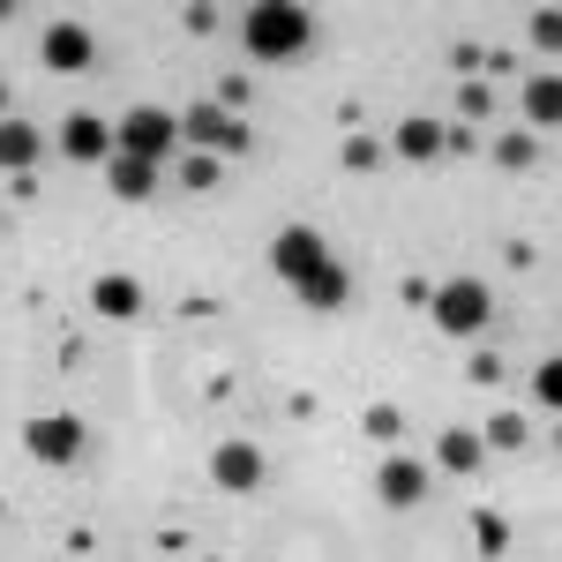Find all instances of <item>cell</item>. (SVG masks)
Masks as SVG:
<instances>
[{
	"label": "cell",
	"instance_id": "cell-1",
	"mask_svg": "<svg viewBox=\"0 0 562 562\" xmlns=\"http://www.w3.org/2000/svg\"><path fill=\"white\" fill-rule=\"evenodd\" d=\"M307 38H315V15L293 8V0H256V8H240V45H248L256 60H301Z\"/></svg>",
	"mask_w": 562,
	"mask_h": 562
},
{
	"label": "cell",
	"instance_id": "cell-2",
	"mask_svg": "<svg viewBox=\"0 0 562 562\" xmlns=\"http://www.w3.org/2000/svg\"><path fill=\"white\" fill-rule=\"evenodd\" d=\"M428 315L442 338H480L487 330V315H495V293L480 285V278H442L428 293Z\"/></svg>",
	"mask_w": 562,
	"mask_h": 562
},
{
	"label": "cell",
	"instance_id": "cell-3",
	"mask_svg": "<svg viewBox=\"0 0 562 562\" xmlns=\"http://www.w3.org/2000/svg\"><path fill=\"white\" fill-rule=\"evenodd\" d=\"M113 150H121V158H143V166H166V158L180 150V113H166V105H135V113H121Z\"/></svg>",
	"mask_w": 562,
	"mask_h": 562
},
{
	"label": "cell",
	"instance_id": "cell-4",
	"mask_svg": "<svg viewBox=\"0 0 562 562\" xmlns=\"http://www.w3.org/2000/svg\"><path fill=\"white\" fill-rule=\"evenodd\" d=\"M248 143H256V135H248V121H240V113H217L211 98L180 113V150H211V158H240Z\"/></svg>",
	"mask_w": 562,
	"mask_h": 562
},
{
	"label": "cell",
	"instance_id": "cell-5",
	"mask_svg": "<svg viewBox=\"0 0 562 562\" xmlns=\"http://www.w3.org/2000/svg\"><path fill=\"white\" fill-rule=\"evenodd\" d=\"M23 450H31L38 465H76V458H83V420H76V413H31V420H23Z\"/></svg>",
	"mask_w": 562,
	"mask_h": 562
},
{
	"label": "cell",
	"instance_id": "cell-6",
	"mask_svg": "<svg viewBox=\"0 0 562 562\" xmlns=\"http://www.w3.org/2000/svg\"><path fill=\"white\" fill-rule=\"evenodd\" d=\"M315 262H330V240H323L315 225H278V240H270V270H278L285 285H301Z\"/></svg>",
	"mask_w": 562,
	"mask_h": 562
},
{
	"label": "cell",
	"instance_id": "cell-7",
	"mask_svg": "<svg viewBox=\"0 0 562 562\" xmlns=\"http://www.w3.org/2000/svg\"><path fill=\"white\" fill-rule=\"evenodd\" d=\"M38 53H45L53 76H83L90 60H98V38H90V23H45Z\"/></svg>",
	"mask_w": 562,
	"mask_h": 562
},
{
	"label": "cell",
	"instance_id": "cell-8",
	"mask_svg": "<svg viewBox=\"0 0 562 562\" xmlns=\"http://www.w3.org/2000/svg\"><path fill=\"white\" fill-rule=\"evenodd\" d=\"M375 495H383L390 510H420V503H428V465H420V458H405V450H397V458H383Z\"/></svg>",
	"mask_w": 562,
	"mask_h": 562
},
{
	"label": "cell",
	"instance_id": "cell-9",
	"mask_svg": "<svg viewBox=\"0 0 562 562\" xmlns=\"http://www.w3.org/2000/svg\"><path fill=\"white\" fill-rule=\"evenodd\" d=\"M60 158H76V166H105V158H113V121H98V113H68V121H60Z\"/></svg>",
	"mask_w": 562,
	"mask_h": 562
},
{
	"label": "cell",
	"instance_id": "cell-10",
	"mask_svg": "<svg viewBox=\"0 0 562 562\" xmlns=\"http://www.w3.org/2000/svg\"><path fill=\"white\" fill-rule=\"evenodd\" d=\"M90 315H98V323H135V315H143V285H135L128 270L90 278Z\"/></svg>",
	"mask_w": 562,
	"mask_h": 562
},
{
	"label": "cell",
	"instance_id": "cell-11",
	"mask_svg": "<svg viewBox=\"0 0 562 562\" xmlns=\"http://www.w3.org/2000/svg\"><path fill=\"white\" fill-rule=\"evenodd\" d=\"M211 480L225 487V495L262 487V450H256V442H217V450H211Z\"/></svg>",
	"mask_w": 562,
	"mask_h": 562
},
{
	"label": "cell",
	"instance_id": "cell-12",
	"mask_svg": "<svg viewBox=\"0 0 562 562\" xmlns=\"http://www.w3.org/2000/svg\"><path fill=\"white\" fill-rule=\"evenodd\" d=\"M293 293H301V307L330 315V307H346V301H352V270H346V262H315V270H307Z\"/></svg>",
	"mask_w": 562,
	"mask_h": 562
},
{
	"label": "cell",
	"instance_id": "cell-13",
	"mask_svg": "<svg viewBox=\"0 0 562 562\" xmlns=\"http://www.w3.org/2000/svg\"><path fill=\"white\" fill-rule=\"evenodd\" d=\"M38 150H45V135L31 128V121H15V113L0 121V173H31Z\"/></svg>",
	"mask_w": 562,
	"mask_h": 562
},
{
	"label": "cell",
	"instance_id": "cell-14",
	"mask_svg": "<svg viewBox=\"0 0 562 562\" xmlns=\"http://www.w3.org/2000/svg\"><path fill=\"white\" fill-rule=\"evenodd\" d=\"M390 150H397V158H413V166H428V158H442V128H435L428 113H413V121H397Z\"/></svg>",
	"mask_w": 562,
	"mask_h": 562
},
{
	"label": "cell",
	"instance_id": "cell-15",
	"mask_svg": "<svg viewBox=\"0 0 562 562\" xmlns=\"http://www.w3.org/2000/svg\"><path fill=\"white\" fill-rule=\"evenodd\" d=\"M105 180H113V195L121 203H150V188H158V166H143V158H105Z\"/></svg>",
	"mask_w": 562,
	"mask_h": 562
},
{
	"label": "cell",
	"instance_id": "cell-16",
	"mask_svg": "<svg viewBox=\"0 0 562 562\" xmlns=\"http://www.w3.org/2000/svg\"><path fill=\"white\" fill-rule=\"evenodd\" d=\"M480 458H487V450H480L473 428H442L435 435V465H442V473H480Z\"/></svg>",
	"mask_w": 562,
	"mask_h": 562
},
{
	"label": "cell",
	"instance_id": "cell-17",
	"mask_svg": "<svg viewBox=\"0 0 562 562\" xmlns=\"http://www.w3.org/2000/svg\"><path fill=\"white\" fill-rule=\"evenodd\" d=\"M525 121L532 128H555L562 121V76H532L525 83Z\"/></svg>",
	"mask_w": 562,
	"mask_h": 562
},
{
	"label": "cell",
	"instance_id": "cell-18",
	"mask_svg": "<svg viewBox=\"0 0 562 562\" xmlns=\"http://www.w3.org/2000/svg\"><path fill=\"white\" fill-rule=\"evenodd\" d=\"M532 428H525V413H495L487 428H480V450H525Z\"/></svg>",
	"mask_w": 562,
	"mask_h": 562
},
{
	"label": "cell",
	"instance_id": "cell-19",
	"mask_svg": "<svg viewBox=\"0 0 562 562\" xmlns=\"http://www.w3.org/2000/svg\"><path fill=\"white\" fill-rule=\"evenodd\" d=\"M473 540H480V555H503V548H510V518L480 503V510H473Z\"/></svg>",
	"mask_w": 562,
	"mask_h": 562
},
{
	"label": "cell",
	"instance_id": "cell-20",
	"mask_svg": "<svg viewBox=\"0 0 562 562\" xmlns=\"http://www.w3.org/2000/svg\"><path fill=\"white\" fill-rule=\"evenodd\" d=\"M338 166H346V173H375V166H383V143H375V135H346V143H338Z\"/></svg>",
	"mask_w": 562,
	"mask_h": 562
},
{
	"label": "cell",
	"instance_id": "cell-21",
	"mask_svg": "<svg viewBox=\"0 0 562 562\" xmlns=\"http://www.w3.org/2000/svg\"><path fill=\"white\" fill-rule=\"evenodd\" d=\"M532 158H540V135H495V166H510V173H525V166H532Z\"/></svg>",
	"mask_w": 562,
	"mask_h": 562
},
{
	"label": "cell",
	"instance_id": "cell-22",
	"mask_svg": "<svg viewBox=\"0 0 562 562\" xmlns=\"http://www.w3.org/2000/svg\"><path fill=\"white\" fill-rule=\"evenodd\" d=\"M180 188H195V195H211V188H217V158H211V150H180Z\"/></svg>",
	"mask_w": 562,
	"mask_h": 562
},
{
	"label": "cell",
	"instance_id": "cell-23",
	"mask_svg": "<svg viewBox=\"0 0 562 562\" xmlns=\"http://www.w3.org/2000/svg\"><path fill=\"white\" fill-rule=\"evenodd\" d=\"M360 428L375 435V442H397V435H405V413H397V405H368V413H360Z\"/></svg>",
	"mask_w": 562,
	"mask_h": 562
},
{
	"label": "cell",
	"instance_id": "cell-24",
	"mask_svg": "<svg viewBox=\"0 0 562 562\" xmlns=\"http://www.w3.org/2000/svg\"><path fill=\"white\" fill-rule=\"evenodd\" d=\"M458 113H465V128L487 121V113H495V90H487V83H458Z\"/></svg>",
	"mask_w": 562,
	"mask_h": 562
},
{
	"label": "cell",
	"instance_id": "cell-25",
	"mask_svg": "<svg viewBox=\"0 0 562 562\" xmlns=\"http://www.w3.org/2000/svg\"><path fill=\"white\" fill-rule=\"evenodd\" d=\"M532 45H540V53L562 45V8H532Z\"/></svg>",
	"mask_w": 562,
	"mask_h": 562
},
{
	"label": "cell",
	"instance_id": "cell-26",
	"mask_svg": "<svg viewBox=\"0 0 562 562\" xmlns=\"http://www.w3.org/2000/svg\"><path fill=\"white\" fill-rule=\"evenodd\" d=\"M180 23H188V38H211V31L225 23V15H217L211 0H188V8H180Z\"/></svg>",
	"mask_w": 562,
	"mask_h": 562
},
{
	"label": "cell",
	"instance_id": "cell-27",
	"mask_svg": "<svg viewBox=\"0 0 562 562\" xmlns=\"http://www.w3.org/2000/svg\"><path fill=\"white\" fill-rule=\"evenodd\" d=\"M442 150H450V158H473V150H480V128L450 121V128H442Z\"/></svg>",
	"mask_w": 562,
	"mask_h": 562
},
{
	"label": "cell",
	"instance_id": "cell-28",
	"mask_svg": "<svg viewBox=\"0 0 562 562\" xmlns=\"http://www.w3.org/2000/svg\"><path fill=\"white\" fill-rule=\"evenodd\" d=\"M532 390H540V405H562V360H540Z\"/></svg>",
	"mask_w": 562,
	"mask_h": 562
},
{
	"label": "cell",
	"instance_id": "cell-29",
	"mask_svg": "<svg viewBox=\"0 0 562 562\" xmlns=\"http://www.w3.org/2000/svg\"><path fill=\"white\" fill-rule=\"evenodd\" d=\"M473 383H480V390L503 383V360H495V352H473Z\"/></svg>",
	"mask_w": 562,
	"mask_h": 562
},
{
	"label": "cell",
	"instance_id": "cell-30",
	"mask_svg": "<svg viewBox=\"0 0 562 562\" xmlns=\"http://www.w3.org/2000/svg\"><path fill=\"white\" fill-rule=\"evenodd\" d=\"M450 68H465V76H473V68H480V45L458 38V45H450Z\"/></svg>",
	"mask_w": 562,
	"mask_h": 562
}]
</instances>
